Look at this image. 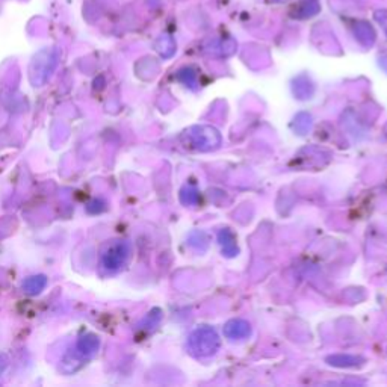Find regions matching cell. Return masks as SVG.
<instances>
[{"mask_svg":"<svg viewBox=\"0 0 387 387\" xmlns=\"http://www.w3.org/2000/svg\"><path fill=\"white\" fill-rule=\"evenodd\" d=\"M384 135H386V138H387V124H386V127H384Z\"/></svg>","mask_w":387,"mask_h":387,"instance_id":"cell-16","label":"cell"},{"mask_svg":"<svg viewBox=\"0 0 387 387\" xmlns=\"http://www.w3.org/2000/svg\"><path fill=\"white\" fill-rule=\"evenodd\" d=\"M129 252H131V248L124 242L110 245L108 252L103 254V268H106L108 271L120 270L127 261Z\"/></svg>","mask_w":387,"mask_h":387,"instance_id":"cell-3","label":"cell"},{"mask_svg":"<svg viewBox=\"0 0 387 387\" xmlns=\"http://www.w3.org/2000/svg\"><path fill=\"white\" fill-rule=\"evenodd\" d=\"M224 334L231 340H242L252 334V325L244 320H231L224 325Z\"/></svg>","mask_w":387,"mask_h":387,"instance_id":"cell-4","label":"cell"},{"mask_svg":"<svg viewBox=\"0 0 387 387\" xmlns=\"http://www.w3.org/2000/svg\"><path fill=\"white\" fill-rule=\"evenodd\" d=\"M186 136V147L197 151H209L217 149L221 144V135L217 129L211 126H195L185 133Z\"/></svg>","mask_w":387,"mask_h":387,"instance_id":"cell-2","label":"cell"},{"mask_svg":"<svg viewBox=\"0 0 387 387\" xmlns=\"http://www.w3.org/2000/svg\"><path fill=\"white\" fill-rule=\"evenodd\" d=\"M179 77L185 83H188V85H194L195 83V73L191 70V68H185V70L180 72Z\"/></svg>","mask_w":387,"mask_h":387,"instance_id":"cell-14","label":"cell"},{"mask_svg":"<svg viewBox=\"0 0 387 387\" xmlns=\"http://www.w3.org/2000/svg\"><path fill=\"white\" fill-rule=\"evenodd\" d=\"M321 6H320V0H301L298 5H295L294 13L295 17L299 20L308 19V17H313L318 13H320Z\"/></svg>","mask_w":387,"mask_h":387,"instance_id":"cell-6","label":"cell"},{"mask_svg":"<svg viewBox=\"0 0 387 387\" xmlns=\"http://www.w3.org/2000/svg\"><path fill=\"white\" fill-rule=\"evenodd\" d=\"M220 244L222 247V252H224L227 256H235L238 253V247H236V239L235 235L231 233L229 229H224L220 231Z\"/></svg>","mask_w":387,"mask_h":387,"instance_id":"cell-8","label":"cell"},{"mask_svg":"<svg viewBox=\"0 0 387 387\" xmlns=\"http://www.w3.org/2000/svg\"><path fill=\"white\" fill-rule=\"evenodd\" d=\"M197 200H199V194H197L195 189L188 188L182 192V201L185 204H195Z\"/></svg>","mask_w":387,"mask_h":387,"instance_id":"cell-13","label":"cell"},{"mask_svg":"<svg viewBox=\"0 0 387 387\" xmlns=\"http://www.w3.org/2000/svg\"><path fill=\"white\" fill-rule=\"evenodd\" d=\"M294 92L298 99H308L313 94V85L306 76H301L294 82Z\"/></svg>","mask_w":387,"mask_h":387,"instance_id":"cell-9","label":"cell"},{"mask_svg":"<svg viewBox=\"0 0 387 387\" xmlns=\"http://www.w3.org/2000/svg\"><path fill=\"white\" fill-rule=\"evenodd\" d=\"M327 362L331 366H336V368H356L359 365H362L365 360L356 357V356H331V357H327Z\"/></svg>","mask_w":387,"mask_h":387,"instance_id":"cell-7","label":"cell"},{"mask_svg":"<svg viewBox=\"0 0 387 387\" xmlns=\"http://www.w3.org/2000/svg\"><path fill=\"white\" fill-rule=\"evenodd\" d=\"M374 17H375V20L378 22V24L381 26L383 31L386 32V35H387V10H378V11H375Z\"/></svg>","mask_w":387,"mask_h":387,"instance_id":"cell-15","label":"cell"},{"mask_svg":"<svg viewBox=\"0 0 387 387\" xmlns=\"http://www.w3.org/2000/svg\"><path fill=\"white\" fill-rule=\"evenodd\" d=\"M354 35L360 44L371 47L375 41V32L368 22H357L354 26Z\"/></svg>","mask_w":387,"mask_h":387,"instance_id":"cell-5","label":"cell"},{"mask_svg":"<svg viewBox=\"0 0 387 387\" xmlns=\"http://www.w3.org/2000/svg\"><path fill=\"white\" fill-rule=\"evenodd\" d=\"M189 348L199 357H211L220 349V338L212 327H200L189 336Z\"/></svg>","mask_w":387,"mask_h":387,"instance_id":"cell-1","label":"cell"},{"mask_svg":"<svg viewBox=\"0 0 387 387\" xmlns=\"http://www.w3.org/2000/svg\"><path fill=\"white\" fill-rule=\"evenodd\" d=\"M156 49L162 56L170 58V56H173V53L176 51V42H174L173 38L168 37V35L160 37L156 42Z\"/></svg>","mask_w":387,"mask_h":387,"instance_id":"cell-10","label":"cell"},{"mask_svg":"<svg viewBox=\"0 0 387 387\" xmlns=\"http://www.w3.org/2000/svg\"><path fill=\"white\" fill-rule=\"evenodd\" d=\"M311 115H307V114H299L297 118H295V131L299 133V135H304L308 129H311L312 126V122H311Z\"/></svg>","mask_w":387,"mask_h":387,"instance_id":"cell-12","label":"cell"},{"mask_svg":"<svg viewBox=\"0 0 387 387\" xmlns=\"http://www.w3.org/2000/svg\"><path fill=\"white\" fill-rule=\"evenodd\" d=\"M46 283L47 281L44 277H31L23 283V289L28 292V294L35 295V294H40V292L44 289Z\"/></svg>","mask_w":387,"mask_h":387,"instance_id":"cell-11","label":"cell"}]
</instances>
